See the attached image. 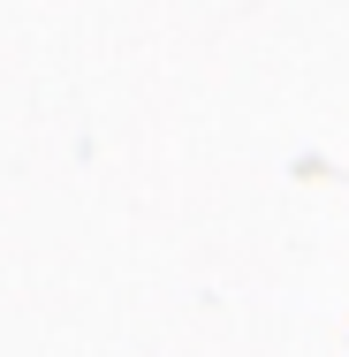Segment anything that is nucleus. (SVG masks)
Returning a JSON list of instances; mask_svg holds the SVG:
<instances>
[]
</instances>
